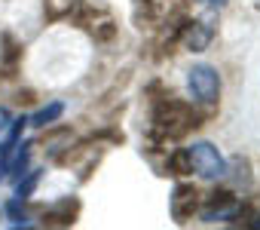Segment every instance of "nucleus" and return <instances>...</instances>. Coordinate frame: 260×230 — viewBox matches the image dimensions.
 Segmentation results:
<instances>
[{
	"instance_id": "1",
	"label": "nucleus",
	"mask_w": 260,
	"mask_h": 230,
	"mask_svg": "<svg viewBox=\"0 0 260 230\" xmlns=\"http://www.w3.org/2000/svg\"><path fill=\"white\" fill-rule=\"evenodd\" d=\"M150 123H153V141H166V138H181L190 129L202 126V117L187 101H181L175 95H162L153 101Z\"/></svg>"
},
{
	"instance_id": "17",
	"label": "nucleus",
	"mask_w": 260,
	"mask_h": 230,
	"mask_svg": "<svg viewBox=\"0 0 260 230\" xmlns=\"http://www.w3.org/2000/svg\"><path fill=\"white\" fill-rule=\"evenodd\" d=\"M251 227H254V230H260V215H254V221H251Z\"/></svg>"
},
{
	"instance_id": "15",
	"label": "nucleus",
	"mask_w": 260,
	"mask_h": 230,
	"mask_svg": "<svg viewBox=\"0 0 260 230\" xmlns=\"http://www.w3.org/2000/svg\"><path fill=\"white\" fill-rule=\"evenodd\" d=\"M202 4H208L211 10H223V7L230 4V0H202Z\"/></svg>"
},
{
	"instance_id": "9",
	"label": "nucleus",
	"mask_w": 260,
	"mask_h": 230,
	"mask_svg": "<svg viewBox=\"0 0 260 230\" xmlns=\"http://www.w3.org/2000/svg\"><path fill=\"white\" fill-rule=\"evenodd\" d=\"M166 169H169V175H190V172H193L190 151H187V148L172 151V154H169V160H166Z\"/></svg>"
},
{
	"instance_id": "7",
	"label": "nucleus",
	"mask_w": 260,
	"mask_h": 230,
	"mask_svg": "<svg viewBox=\"0 0 260 230\" xmlns=\"http://www.w3.org/2000/svg\"><path fill=\"white\" fill-rule=\"evenodd\" d=\"M77 215H80V199L68 196V199L52 203V206L43 212V224H46V227H74V224H77Z\"/></svg>"
},
{
	"instance_id": "3",
	"label": "nucleus",
	"mask_w": 260,
	"mask_h": 230,
	"mask_svg": "<svg viewBox=\"0 0 260 230\" xmlns=\"http://www.w3.org/2000/svg\"><path fill=\"white\" fill-rule=\"evenodd\" d=\"M187 151H190V163H193V169H196L202 178L214 181V178H223V175L230 172L223 154H220L211 141H196V145L187 148Z\"/></svg>"
},
{
	"instance_id": "12",
	"label": "nucleus",
	"mask_w": 260,
	"mask_h": 230,
	"mask_svg": "<svg viewBox=\"0 0 260 230\" xmlns=\"http://www.w3.org/2000/svg\"><path fill=\"white\" fill-rule=\"evenodd\" d=\"M7 215H10V224H13V227H31V221H28V215H25V209H22V199H19V196L7 203Z\"/></svg>"
},
{
	"instance_id": "5",
	"label": "nucleus",
	"mask_w": 260,
	"mask_h": 230,
	"mask_svg": "<svg viewBox=\"0 0 260 230\" xmlns=\"http://www.w3.org/2000/svg\"><path fill=\"white\" fill-rule=\"evenodd\" d=\"M211 40H214V25H211V22H205V19H190V22H184V28H181V43H184V49H190V52H205V49L211 46Z\"/></svg>"
},
{
	"instance_id": "16",
	"label": "nucleus",
	"mask_w": 260,
	"mask_h": 230,
	"mask_svg": "<svg viewBox=\"0 0 260 230\" xmlns=\"http://www.w3.org/2000/svg\"><path fill=\"white\" fill-rule=\"evenodd\" d=\"M4 120H7V113H0V135L7 132V123H4Z\"/></svg>"
},
{
	"instance_id": "2",
	"label": "nucleus",
	"mask_w": 260,
	"mask_h": 230,
	"mask_svg": "<svg viewBox=\"0 0 260 230\" xmlns=\"http://www.w3.org/2000/svg\"><path fill=\"white\" fill-rule=\"evenodd\" d=\"M187 86L193 92V101L199 104H214L220 98V74L211 65H193L187 71Z\"/></svg>"
},
{
	"instance_id": "11",
	"label": "nucleus",
	"mask_w": 260,
	"mask_h": 230,
	"mask_svg": "<svg viewBox=\"0 0 260 230\" xmlns=\"http://www.w3.org/2000/svg\"><path fill=\"white\" fill-rule=\"evenodd\" d=\"M37 184H40V172H31V169H28V172L16 181V196H19V199H28Z\"/></svg>"
},
{
	"instance_id": "13",
	"label": "nucleus",
	"mask_w": 260,
	"mask_h": 230,
	"mask_svg": "<svg viewBox=\"0 0 260 230\" xmlns=\"http://www.w3.org/2000/svg\"><path fill=\"white\" fill-rule=\"evenodd\" d=\"M92 37H95V43H110V40L116 37V25H113L110 19H104V22H98V25L92 28Z\"/></svg>"
},
{
	"instance_id": "6",
	"label": "nucleus",
	"mask_w": 260,
	"mask_h": 230,
	"mask_svg": "<svg viewBox=\"0 0 260 230\" xmlns=\"http://www.w3.org/2000/svg\"><path fill=\"white\" fill-rule=\"evenodd\" d=\"M199 209V190L193 184H178L172 193V218L178 224H187Z\"/></svg>"
},
{
	"instance_id": "14",
	"label": "nucleus",
	"mask_w": 260,
	"mask_h": 230,
	"mask_svg": "<svg viewBox=\"0 0 260 230\" xmlns=\"http://www.w3.org/2000/svg\"><path fill=\"white\" fill-rule=\"evenodd\" d=\"M248 160H236V181H242V184H248L251 181V175H248Z\"/></svg>"
},
{
	"instance_id": "10",
	"label": "nucleus",
	"mask_w": 260,
	"mask_h": 230,
	"mask_svg": "<svg viewBox=\"0 0 260 230\" xmlns=\"http://www.w3.org/2000/svg\"><path fill=\"white\" fill-rule=\"evenodd\" d=\"M61 113H64V104H61V101H49L46 107H40V110L34 113V117H31L28 123H31V126H37V129H43V126L55 123V120L61 117Z\"/></svg>"
},
{
	"instance_id": "4",
	"label": "nucleus",
	"mask_w": 260,
	"mask_h": 230,
	"mask_svg": "<svg viewBox=\"0 0 260 230\" xmlns=\"http://www.w3.org/2000/svg\"><path fill=\"white\" fill-rule=\"evenodd\" d=\"M251 212L239 206V199L230 193V190H214L202 209V221L205 224H217V221H239V218H248Z\"/></svg>"
},
{
	"instance_id": "8",
	"label": "nucleus",
	"mask_w": 260,
	"mask_h": 230,
	"mask_svg": "<svg viewBox=\"0 0 260 230\" xmlns=\"http://www.w3.org/2000/svg\"><path fill=\"white\" fill-rule=\"evenodd\" d=\"M22 43L10 34V31H4L0 34V68L7 71V77H13L16 71H19V65H22Z\"/></svg>"
}]
</instances>
